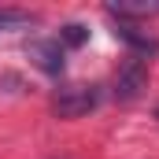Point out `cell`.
Wrapping results in <instances>:
<instances>
[{"instance_id": "obj_2", "label": "cell", "mask_w": 159, "mask_h": 159, "mask_svg": "<svg viewBox=\"0 0 159 159\" xmlns=\"http://www.w3.org/2000/svg\"><path fill=\"white\" fill-rule=\"evenodd\" d=\"M144 85H148V63H144L141 56H129V59L122 63L119 78H115V93H119V100H133Z\"/></svg>"}, {"instance_id": "obj_5", "label": "cell", "mask_w": 159, "mask_h": 159, "mask_svg": "<svg viewBox=\"0 0 159 159\" xmlns=\"http://www.w3.org/2000/svg\"><path fill=\"white\" fill-rule=\"evenodd\" d=\"M107 15H115L119 22H129V19H152L159 15V4H107Z\"/></svg>"}, {"instance_id": "obj_1", "label": "cell", "mask_w": 159, "mask_h": 159, "mask_svg": "<svg viewBox=\"0 0 159 159\" xmlns=\"http://www.w3.org/2000/svg\"><path fill=\"white\" fill-rule=\"evenodd\" d=\"M100 104V89L96 85H63L52 96V111L59 119H81Z\"/></svg>"}, {"instance_id": "obj_3", "label": "cell", "mask_w": 159, "mask_h": 159, "mask_svg": "<svg viewBox=\"0 0 159 159\" xmlns=\"http://www.w3.org/2000/svg\"><path fill=\"white\" fill-rule=\"evenodd\" d=\"M115 37H122L126 44H133V56H141V59L159 48V41L148 37V34H141V26H133V22H119L115 26Z\"/></svg>"}, {"instance_id": "obj_6", "label": "cell", "mask_w": 159, "mask_h": 159, "mask_svg": "<svg viewBox=\"0 0 159 159\" xmlns=\"http://www.w3.org/2000/svg\"><path fill=\"white\" fill-rule=\"evenodd\" d=\"M37 22V15L22 11V7H0V30H30Z\"/></svg>"}, {"instance_id": "obj_8", "label": "cell", "mask_w": 159, "mask_h": 159, "mask_svg": "<svg viewBox=\"0 0 159 159\" xmlns=\"http://www.w3.org/2000/svg\"><path fill=\"white\" fill-rule=\"evenodd\" d=\"M156 119H159V111H156Z\"/></svg>"}, {"instance_id": "obj_7", "label": "cell", "mask_w": 159, "mask_h": 159, "mask_svg": "<svg viewBox=\"0 0 159 159\" xmlns=\"http://www.w3.org/2000/svg\"><path fill=\"white\" fill-rule=\"evenodd\" d=\"M85 37H89V30L78 26V22H70V26H63V30H59V44H70V48L85 44Z\"/></svg>"}, {"instance_id": "obj_4", "label": "cell", "mask_w": 159, "mask_h": 159, "mask_svg": "<svg viewBox=\"0 0 159 159\" xmlns=\"http://www.w3.org/2000/svg\"><path fill=\"white\" fill-rule=\"evenodd\" d=\"M34 56H37V67L48 74H59L63 70V44L59 41H37L34 44Z\"/></svg>"}]
</instances>
